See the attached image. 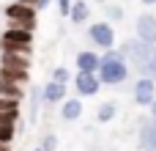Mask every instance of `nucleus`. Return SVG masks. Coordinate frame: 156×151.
Masks as SVG:
<instances>
[{"mask_svg":"<svg viewBox=\"0 0 156 151\" xmlns=\"http://www.w3.org/2000/svg\"><path fill=\"white\" fill-rule=\"evenodd\" d=\"M129 61L123 58V52L121 50H104V55H101V69H99V77H101V83L104 85H121V83H126V77H129Z\"/></svg>","mask_w":156,"mask_h":151,"instance_id":"obj_1","label":"nucleus"},{"mask_svg":"<svg viewBox=\"0 0 156 151\" xmlns=\"http://www.w3.org/2000/svg\"><path fill=\"white\" fill-rule=\"evenodd\" d=\"M156 44H148V41H143V39H126L123 41V47H121V52H123V58L129 61V66L134 69V72H143L145 69V63L151 61V55H154Z\"/></svg>","mask_w":156,"mask_h":151,"instance_id":"obj_2","label":"nucleus"},{"mask_svg":"<svg viewBox=\"0 0 156 151\" xmlns=\"http://www.w3.org/2000/svg\"><path fill=\"white\" fill-rule=\"evenodd\" d=\"M3 17L11 22V25H22V28H30V30H36V8L33 6H27V3H19V0H14V3H8L5 8H3Z\"/></svg>","mask_w":156,"mask_h":151,"instance_id":"obj_3","label":"nucleus"},{"mask_svg":"<svg viewBox=\"0 0 156 151\" xmlns=\"http://www.w3.org/2000/svg\"><path fill=\"white\" fill-rule=\"evenodd\" d=\"M0 44L8 47V50H22V47H30L33 44V30L30 28H22V25H11L0 30Z\"/></svg>","mask_w":156,"mask_h":151,"instance_id":"obj_4","label":"nucleus"},{"mask_svg":"<svg viewBox=\"0 0 156 151\" xmlns=\"http://www.w3.org/2000/svg\"><path fill=\"white\" fill-rule=\"evenodd\" d=\"M88 39H90L96 47H101V50H112V47H115V28H112V22H110V19L93 22V25L88 28Z\"/></svg>","mask_w":156,"mask_h":151,"instance_id":"obj_5","label":"nucleus"},{"mask_svg":"<svg viewBox=\"0 0 156 151\" xmlns=\"http://www.w3.org/2000/svg\"><path fill=\"white\" fill-rule=\"evenodd\" d=\"M0 69H30V47H22V50H8L3 47V55H0Z\"/></svg>","mask_w":156,"mask_h":151,"instance_id":"obj_6","label":"nucleus"},{"mask_svg":"<svg viewBox=\"0 0 156 151\" xmlns=\"http://www.w3.org/2000/svg\"><path fill=\"white\" fill-rule=\"evenodd\" d=\"M101 85L104 83H101L99 72H77L74 74V88H77L80 96H96Z\"/></svg>","mask_w":156,"mask_h":151,"instance_id":"obj_7","label":"nucleus"},{"mask_svg":"<svg viewBox=\"0 0 156 151\" xmlns=\"http://www.w3.org/2000/svg\"><path fill=\"white\" fill-rule=\"evenodd\" d=\"M134 102L143 105V107H151L156 102V83L151 77H140L134 83Z\"/></svg>","mask_w":156,"mask_h":151,"instance_id":"obj_8","label":"nucleus"},{"mask_svg":"<svg viewBox=\"0 0 156 151\" xmlns=\"http://www.w3.org/2000/svg\"><path fill=\"white\" fill-rule=\"evenodd\" d=\"M137 39H143V41H148V44H156V17L154 14H148V11H143L140 17H137Z\"/></svg>","mask_w":156,"mask_h":151,"instance_id":"obj_9","label":"nucleus"},{"mask_svg":"<svg viewBox=\"0 0 156 151\" xmlns=\"http://www.w3.org/2000/svg\"><path fill=\"white\" fill-rule=\"evenodd\" d=\"M101 69V55L93 50L77 52V72H99Z\"/></svg>","mask_w":156,"mask_h":151,"instance_id":"obj_10","label":"nucleus"},{"mask_svg":"<svg viewBox=\"0 0 156 151\" xmlns=\"http://www.w3.org/2000/svg\"><path fill=\"white\" fill-rule=\"evenodd\" d=\"M140 149L143 151H156V118H148L140 127Z\"/></svg>","mask_w":156,"mask_h":151,"instance_id":"obj_11","label":"nucleus"},{"mask_svg":"<svg viewBox=\"0 0 156 151\" xmlns=\"http://www.w3.org/2000/svg\"><path fill=\"white\" fill-rule=\"evenodd\" d=\"M44 102H66V83L49 80L44 85Z\"/></svg>","mask_w":156,"mask_h":151,"instance_id":"obj_12","label":"nucleus"},{"mask_svg":"<svg viewBox=\"0 0 156 151\" xmlns=\"http://www.w3.org/2000/svg\"><path fill=\"white\" fill-rule=\"evenodd\" d=\"M82 116V102L80 99H66L63 107H60V118L63 121H77Z\"/></svg>","mask_w":156,"mask_h":151,"instance_id":"obj_13","label":"nucleus"},{"mask_svg":"<svg viewBox=\"0 0 156 151\" xmlns=\"http://www.w3.org/2000/svg\"><path fill=\"white\" fill-rule=\"evenodd\" d=\"M90 17V6H88V0H74V6H71V22L74 25H85V19Z\"/></svg>","mask_w":156,"mask_h":151,"instance_id":"obj_14","label":"nucleus"},{"mask_svg":"<svg viewBox=\"0 0 156 151\" xmlns=\"http://www.w3.org/2000/svg\"><path fill=\"white\" fill-rule=\"evenodd\" d=\"M0 96H8V99H19L25 96L22 91V83H11V80H0Z\"/></svg>","mask_w":156,"mask_h":151,"instance_id":"obj_15","label":"nucleus"},{"mask_svg":"<svg viewBox=\"0 0 156 151\" xmlns=\"http://www.w3.org/2000/svg\"><path fill=\"white\" fill-rule=\"evenodd\" d=\"M0 80H11V83H27L30 80V74L25 72V69H0Z\"/></svg>","mask_w":156,"mask_h":151,"instance_id":"obj_16","label":"nucleus"},{"mask_svg":"<svg viewBox=\"0 0 156 151\" xmlns=\"http://www.w3.org/2000/svg\"><path fill=\"white\" fill-rule=\"evenodd\" d=\"M96 118H99V121H112V118H115V102H104V105H99Z\"/></svg>","mask_w":156,"mask_h":151,"instance_id":"obj_17","label":"nucleus"},{"mask_svg":"<svg viewBox=\"0 0 156 151\" xmlns=\"http://www.w3.org/2000/svg\"><path fill=\"white\" fill-rule=\"evenodd\" d=\"M104 14H107L110 22H118V19L123 17V8H121V6H112V3H104Z\"/></svg>","mask_w":156,"mask_h":151,"instance_id":"obj_18","label":"nucleus"},{"mask_svg":"<svg viewBox=\"0 0 156 151\" xmlns=\"http://www.w3.org/2000/svg\"><path fill=\"white\" fill-rule=\"evenodd\" d=\"M14 135H16V129H14V124H0V143H11L14 140Z\"/></svg>","mask_w":156,"mask_h":151,"instance_id":"obj_19","label":"nucleus"},{"mask_svg":"<svg viewBox=\"0 0 156 151\" xmlns=\"http://www.w3.org/2000/svg\"><path fill=\"white\" fill-rule=\"evenodd\" d=\"M16 110H19V99L0 96V113H16Z\"/></svg>","mask_w":156,"mask_h":151,"instance_id":"obj_20","label":"nucleus"},{"mask_svg":"<svg viewBox=\"0 0 156 151\" xmlns=\"http://www.w3.org/2000/svg\"><path fill=\"white\" fill-rule=\"evenodd\" d=\"M52 80H55V83H69V80H71V72H69L66 66H55V69H52Z\"/></svg>","mask_w":156,"mask_h":151,"instance_id":"obj_21","label":"nucleus"},{"mask_svg":"<svg viewBox=\"0 0 156 151\" xmlns=\"http://www.w3.org/2000/svg\"><path fill=\"white\" fill-rule=\"evenodd\" d=\"M140 74H143V77H151V80L156 83V50H154V55H151V61L145 63V69H143Z\"/></svg>","mask_w":156,"mask_h":151,"instance_id":"obj_22","label":"nucleus"},{"mask_svg":"<svg viewBox=\"0 0 156 151\" xmlns=\"http://www.w3.org/2000/svg\"><path fill=\"white\" fill-rule=\"evenodd\" d=\"M55 3H58L60 17H71V6H74V0H55Z\"/></svg>","mask_w":156,"mask_h":151,"instance_id":"obj_23","label":"nucleus"},{"mask_svg":"<svg viewBox=\"0 0 156 151\" xmlns=\"http://www.w3.org/2000/svg\"><path fill=\"white\" fill-rule=\"evenodd\" d=\"M58 146V138L55 135H44V140H41V151H55Z\"/></svg>","mask_w":156,"mask_h":151,"instance_id":"obj_24","label":"nucleus"},{"mask_svg":"<svg viewBox=\"0 0 156 151\" xmlns=\"http://www.w3.org/2000/svg\"><path fill=\"white\" fill-rule=\"evenodd\" d=\"M19 118V110L16 113H0V124H14Z\"/></svg>","mask_w":156,"mask_h":151,"instance_id":"obj_25","label":"nucleus"},{"mask_svg":"<svg viewBox=\"0 0 156 151\" xmlns=\"http://www.w3.org/2000/svg\"><path fill=\"white\" fill-rule=\"evenodd\" d=\"M143 6H156V0H140Z\"/></svg>","mask_w":156,"mask_h":151,"instance_id":"obj_26","label":"nucleus"},{"mask_svg":"<svg viewBox=\"0 0 156 151\" xmlns=\"http://www.w3.org/2000/svg\"><path fill=\"white\" fill-rule=\"evenodd\" d=\"M151 118H156V102L151 105Z\"/></svg>","mask_w":156,"mask_h":151,"instance_id":"obj_27","label":"nucleus"},{"mask_svg":"<svg viewBox=\"0 0 156 151\" xmlns=\"http://www.w3.org/2000/svg\"><path fill=\"white\" fill-rule=\"evenodd\" d=\"M49 3H52V0H41V11H44V8H47Z\"/></svg>","mask_w":156,"mask_h":151,"instance_id":"obj_28","label":"nucleus"},{"mask_svg":"<svg viewBox=\"0 0 156 151\" xmlns=\"http://www.w3.org/2000/svg\"><path fill=\"white\" fill-rule=\"evenodd\" d=\"M0 151H8V146H5V143H0Z\"/></svg>","mask_w":156,"mask_h":151,"instance_id":"obj_29","label":"nucleus"},{"mask_svg":"<svg viewBox=\"0 0 156 151\" xmlns=\"http://www.w3.org/2000/svg\"><path fill=\"white\" fill-rule=\"evenodd\" d=\"M0 3H5V6H8V3H14V0H0Z\"/></svg>","mask_w":156,"mask_h":151,"instance_id":"obj_30","label":"nucleus"},{"mask_svg":"<svg viewBox=\"0 0 156 151\" xmlns=\"http://www.w3.org/2000/svg\"><path fill=\"white\" fill-rule=\"evenodd\" d=\"M0 55H3V44H0Z\"/></svg>","mask_w":156,"mask_h":151,"instance_id":"obj_31","label":"nucleus"},{"mask_svg":"<svg viewBox=\"0 0 156 151\" xmlns=\"http://www.w3.org/2000/svg\"><path fill=\"white\" fill-rule=\"evenodd\" d=\"M36 151H41V149H36Z\"/></svg>","mask_w":156,"mask_h":151,"instance_id":"obj_32","label":"nucleus"}]
</instances>
